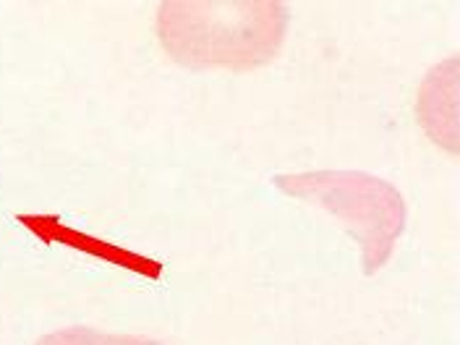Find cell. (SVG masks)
I'll return each instance as SVG.
<instances>
[{
  "instance_id": "1",
  "label": "cell",
  "mask_w": 460,
  "mask_h": 345,
  "mask_svg": "<svg viewBox=\"0 0 460 345\" xmlns=\"http://www.w3.org/2000/svg\"><path fill=\"white\" fill-rule=\"evenodd\" d=\"M288 22L278 0H168L157 8V40L186 68L254 71L280 56Z\"/></svg>"
},
{
  "instance_id": "2",
  "label": "cell",
  "mask_w": 460,
  "mask_h": 345,
  "mask_svg": "<svg viewBox=\"0 0 460 345\" xmlns=\"http://www.w3.org/2000/svg\"><path fill=\"white\" fill-rule=\"evenodd\" d=\"M275 186L288 197L332 212L361 243L367 275L382 270L393 257L405 228V201L393 183L369 172L309 171L278 175Z\"/></svg>"
},
{
  "instance_id": "3",
  "label": "cell",
  "mask_w": 460,
  "mask_h": 345,
  "mask_svg": "<svg viewBox=\"0 0 460 345\" xmlns=\"http://www.w3.org/2000/svg\"><path fill=\"white\" fill-rule=\"evenodd\" d=\"M34 345H163L146 335H120V332H100L92 327H68L56 330Z\"/></svg>"
}]
</instances>
